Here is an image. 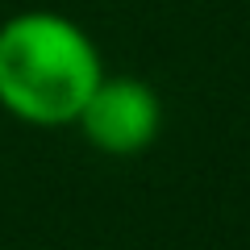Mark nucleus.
I'll return each mask as SVG.
<instances>
[{"label":"nucleus","instance_id":"obj_1","mask_svg":"<svg viewBox=\"0 0 250 250\" xmlns=\"http://www.w3.org/2000/svg\"><path fill=\"white\" fill-rule=\"evenodd\" d=\"M104 80L92 38L59 13H17L0 25V104L25 125H75Z\"/></svg>","mask_w":250,"mask_h":250},{"label":"nucleus","instance_id":"obj_2","mask_svg":"<svg viewBox=\"0 0 250 250\" xmlns=\"http://www.w3.org/2000/svg\"><path fill=\"white\" fill-rule=\"evenodd\" d=\"M75 125L100 154H113V159L142 154L163 125L159 92L134 75H104L88 96L83 113L75 117Z\"/></svg>","mask_w":250,"mask_h":250}]
</instances>
